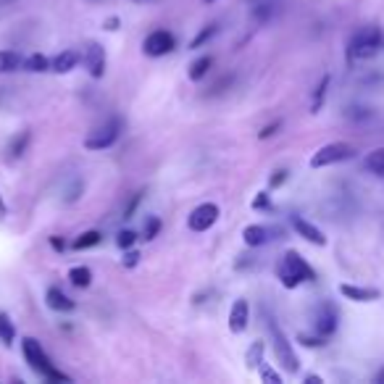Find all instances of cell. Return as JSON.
<instances>
[{
  "label": "cell",
  "instance_id": "obj_1",
  "mask_svg": "<svg viewBox=\"0 0 384 384\" xmlns=\"http://www.w3.org/2000/svg\"><path fill=\"white\" fill-rule=\"evenodd\" d=\"M21 353H24V361L29 363V368H32L37 376H42L45 382H64V384L71 382L68 374H64V371H58V368L53 366L48 353L42 350V345L34 337H24L21 340Z\"/></svg>",
  "mask_w": 384,
  "mask_h": 384
},
{
  "label": "cell",
  "instance_id": "obj_2",
  "mask_svg": "<svg viewBox=\"0 0 384 384\" xmlns=\"http://www.w3.org/2000/svg\"><path fill=\"white\" fill-rule=\"evenodd\" d=\"M277 277H279V282L287 290H295L303 282H313L316 279V271H313V266L298 251H287L282 255V261L277 264Z\"/></svg>",
  "mask_w": 384,
  "mask_h": 384
},
{
  "label": "cell",
  "instance_id": "obj_3",
  "mask_svg": "<svg viewBox=\"0 0 384 384\" xmlns=\"http://www.w3.org/2000/svg\"><path fill=\"white\" fill-rule=\"evenodd\" d=\"M384 48V32L379 27H361L348 42V61H368Z\"/></svg>",
  "mask_w": 384,
  "mask_h": 384
},
{
  "label": "cell",
  "instance_id": "obj_4",
  "mask_svg": "<svg viewBox=\"0 0 384 384\" xmlns=\"http://www.w3.org/2000/svg\"><path fill=\"white\" fill-rule=\"evenodd\" d=\"M268 332H271V348H274V355H277L279 366H282L284 371H290V374H298V371H300V358L295 355L292 342L287 340V334L279 329V324H277L274 318L268 321Z\"/></svg>",
  "mask_w": 384,
  "mask_h": 384
},
{
  "label": "cell",
  "instance_id": "obj_5",
  "mask_svg": "<svg viewBox=\"0 0 384 384\" xmlns=\"http://www.w3.org/2000/svg\"><path fill=\"white\" fill-rule=\"evenodd\" d=\"M353 155H355V148H353L350 142H329V145L318 148V151L311 155V168L334 166V164L350 161Z\"/></svg>",
  "mask_w": 384,
  "mask_h": 384
},
{
  "label": "cell",
  "instance_id": "obj_6",
  "mask_svg": "<svg viewBox=\"0 0 384 384\" xmlns=\"http://www.w3.org/2000/svg\"><path fill=\"white\" fill-rule=\"evenodd\" d=\"M118 132H121V121H118V118H111L108 124L92 129V132L84 137V148H87V151H105V148H111L118 140Z\"/></svg>",
  "mask_w": 384,
  "mask_h": 384
},
{
  "label": "cell",
  "instance_id": "obj_7",
  "mask_svg": "<svg viewBox=\"0 0 384 384\" xmlns=\"http://www.w3.org/2000/svg\"><path fill=\"white\" fill-rule=\"evenodd\" d=\"M337 324H340V313L332 303H318L316 311H313V332L321 334L324 340H329L337 332Z\"/></svg>",
  "mask_w": 384,
  "mask_h": 384
},
{
  "label": "cell",
  "instance_id": "obj_8",
  "mask_svg": "<svg viewBox=\"0 0 384 384\" xmlns=\"http://www.w3.org/2000/svg\"><path fill=\"white\" fill-rule=\"evenodd\" d=\"M177 48V37L166 29H155L151 32L145 40H142V51L145 55H151V58H161V55H166Z\"/></svg>",
  "mask_w": 384,
  "mask_h": 384
},
{
  "label": "cell",
  "instance_id": "obj_9",
  "mask_svg": "<svg viewBox=\"0 0 384 384\" xmlns=\"http://www.w3.org/2000/svg\"><path fill=\"white\" fill-rule=\"evenodd\" d=\"M216 221H218L216 203H201V205L187 216V227H190V232H208Z\"/></svg>",
  "mask_w": 384,
  "mask_h": 384
},
{
  "label": "cell",
  "instance_id": "obj_10",
  "mask_svg": "<svg viewBox=\"0 0 384 384\" xmlns=\"http://www.w3.org/2000/svg\"><path fill=\"white\" fill-rule=\"evenodd\" d=\"M82 64L90 71L92 79H103V74H105V51H103L101 42H87L84 45Z\"/></svg>",
  "mask_w": 384,
  "mask_h": 384
},
{
  "label": "cell",
  "instance_id": "obj_11",
  "mask_svg": "<svg viewBox=\"0 0 384 384\" xmlns=\"http://www.w3.org/2000/svg\"><path fill=\"white\" fill-rule=\"evenodd\" d=\"M274 234H279V229L266 227V224H251V227L242 229V240H245L248 248H261V245L274 240Z\"/></svg>",
  "mask_w": 384,
  "mask_h": 384
},
{
  "label": "cell",
  "instance_id": "obj_12",
  "mask_svg": "<svg viewBox=\"0 0 384 384\" xmlns=\"http://www.w3.org/2000/svg\"><path fill=\"white\" fill-rule=\"evenodd\" d=\"M290 224H292V229L300 234L303 240H308L311 245H318V248H324V245H327V237H324V232L318 229L316 224H311L308 218H303V216H290Z\"/></svg>",
  "mask_w": 384,
  "mask_h": 384
},
{
  "label": "cell",
  "instance_id": "obj_13",
  "mask_svg": "<svg viewBox=\"0 0 384 384\" xmlns=\"http://www.w3.org/2000/svg\"><path fill=\"white\" fill-rule=\"evenodd\" d=\"M248 324H251V305L245 298H237L229 308V329L234 334H242L248 329Z\"/></svg>",
  "mask_w": 384,
  "mask_h": 384
},
{
  "label": "cell",
  "instance_id": "obj_14",
  "mask_svg": "<svg viewBox=\"0 0 384 384\" xmlns=\"http://www.w3.org/2000/svg\"><path fill=\"white\" fill-rule=\"evenodd\" d=\"M340 295L353 303H374L382 298L376 287H358V284H340Z\"/></svg>",
  "mask_w": 384,
  "mask_h": 384
},
{
  "label": "cell",
  "instance_id": "obj_15",
  "mask_svg": "<svg viewBox=\"0 0 384 384\" xmlns=\"http://www.w3.org/2000/svg\"><path fill=\"white\" fill-rule=\"evenodd\" d=\"M45 303H48V308L55 311V313H71V311L77 308V303L71 300L61 287H51V290L45 292Z\"/></svg>",
  "mask_w": 384,
  "mask_h": 384
},
{
  "label": "cell",
  "instance_id": "obj_16",
  "mask_svg": "<svg viewBox=\"0 0 384 384\" xmlns=\"http://www.w3.org/2000/svg\"><path fill=\"white\" fill-rule=\"evenodd\" d=\"M79 61H82V53L79 51H64L51 61V71H55V74H68V71H74V68L79 66Z\"/></svg>",
  "mask_w": 384,
  "mask_h": 384
},
{
  "label": "cell",
  "instance_id": "obj_17",
  "mask_svg": "<svg viewBox=\"0 0 384 384\" xmlns=\"http://www.w3.org/2000/svg\"><path fill=\"white\" fill-rule=\"evenodd\" d=\"M211 66H214V58H211V55H201V58H195V61L190 64V68H187V77H190L192 82H201V79L208 77Z\"/></svg>",
  "mask_w": 384,
  "mask_h": 384
},
{
  "label": "cell",
  "instance_id": "obj_18",
  "mask_svg": "<svg viewBox=\"0 0 384 384\" xmlns=\"http://www.w3.org/2000/svg\"><path fill=\"white\" fill-rule=\"evenodd\" d=\"M24 66V58L16 51H0V74H14Z\"/></svg>",
  "mask_w": 384,
  "mask_h": 384
},
{
  "label": "cell",
  "instance_id": "obj_19",
  "mask_svg": "<svg viewBox=\"0 0 384 384\" xmlns=\"http://www.w3.org/2000/svg\"><path fill=\"white\" fill-rule=\"evenodd\" d=\"M363 168L371 171L374 177H382L384 179V148H376V151H371L363 158Z\"/></svg>",
  "mask_w": 384,
  "mask_h": 384
},
{
  "label": "cell",
  "instance_id": "obj_20",
  "mask_svg": "<svg viewBox=\"0 0 384 384\" xmlns=\"http://www.w3.org/2000/svg\"><path fill=\"white\" fill-rule=\"evenodd\" d=\"M68 282L74 284L77 290H87L92 284V271L87 266H71L68 268Z\"/></svg>",
  "mask_w": 384,
  "mask_h": 384
},
{
  "label": "cell",
  "instance_id": "obj_21",
  "mask_svg": "<svg viewBox=\"0 0 384 384\" xmlns=\"http://www.w3.org/2000/svg\"><path fill=\"white\" fill-rule=\"evenodd\" d=\"M24 71L29 74H42V71H51V58L42 55V53H32L29 58H24Z\"/></svg>",
  "mask_w": 384,
  "mask_h": 384
},
{
  "label": "cell",
  "instance_id": "obj_22",
  "mask_svg": "<svg viewBox=\"0 0 384 384\" xmlns=\"http://www.w3.org/2000/svg\"><path fill=\"white\" fill-rule=\"evenodd\" d=\"M103 234L98 229H90V232H82L74 242H71V248L74 251H90V248H95V245H101Z\"/></svg>",
  "mask_w": 384,
  "mask_h": 384
},
{
  "label": "cell",
  "instance_id": "obj_23",
  "mask_svg": "<svg viewBox=\"0 0 384 384\" xmlns=\"http://www.w3.org/2000/svg\"><path fill=\"white\" fill-rule=\"evenodd\" d=\"M14 340H16V327H14V321H11L8 313L0 311V342H3L5 348H11Z\"/></svg>",
  "mask_w": 384,
  "mask_h": 384
},
{
  "label": "cell",
  "instance_id": "obj_24",
  "mask_svg": "<svg viewBox=\"0 0 384 384\" xmlns=\"http://www.w3.org/2000/svg\"><path fill=\"white\" fill-rule=\"evenodd\" d=\"M264 353H266V345H264L261 340H255L251 348H248V353H245V366L261 368V363H264Z\"/></svg>",
  "mask_w": 384,
  "mask_h": 384
},
{
  "label": "cell",
  "instance_id": "obj_25",
  "mask_svg": "<svg viewBox=\"0 0 384 384\" xmlns=\"http://www.w3.org/2000/svg\"><path fill=\"white\" fill-rule=\"evenodd\" d=\"M29 140H32V132L29 129H24V132L18 134V137H14V142L8 145V158H21L24 153H27V145H29Z\"/></svg>",
  "mask_w": 384,
  "mask_h": 384
},
{
  "label": "cell",
  "instance_id": "obj_26",
  "mask_svg": "<svg viewBox=\"0 0 384 384\" xmlns=\"http://www.w3.org/2000/svg\"><path fill=\"white\" fill-rule=\"evenodd\" d=\"M216 32H218V24H208V27H203L201 32L192 37L190 48H192V51H201L203 45H208V42H211V40L216 37Z\"/></svg>",
  "mask_w": 384,
  "mask_h": 384
},
{
  "label": "cell",
  "instance_id": "obj_27",
  "mask_svg": "<svg viewBox=\"0 0 384 384\" xmlns=\"http://www.w3.org/2000/svg\"><path fill=\"white\" fill-rule=\"evenodd\" d=\"M161 232V218L158 216H145V224H142V237L140 240H145V242H153L155 237Z\"/></svg>",
  "mask_w": 384,
  "mask_h": 384
},
{
  "label": "cell",
  "instance_id": "obj_28",
  "mask_svg": "<svg viewBox=\"0 0 384 384\" xmlns=\"http://www.w3.org/2000/svg\"><path fill=\"white\" fill-rule=\"evenodd\" d=\"M329 82H332V77L327 74L321 82H318V87H316V92H313V103H311V111L313 114H318V108L324 105V101H327V90H329Z\"/></svg>",
  "mask_w": 384,
  "mask_h": 384
},
{
  "label": "cell",
  "instance_id": "obj_29",
  "mask_svg": "<svg viewBox=\"0 0 384 384\" xmlns=\"http://www.w3.org/2000/svg\"><path fill=\"white\" fill-rule=\"evenodd\" d=\"M137 240H140V237H137L132 229H121V232H118V237H116V245L121 248V251H129Z\"/></svg>",
  "mask_w": 384,
  "mask_h": 384
},
{
  "label": "cell",
  "instance_id": "obj_30",
  "mask_svg": "<svg viewBox=\"0 0 384 384\" xmlns=\"http://www.w3.org/2000/svg\"><path fill=\"white\" fill-rule=\"evenodd\" d=\"M298 342H300L303 348H321V345H327V340L321 337V334H298Z\"/></svg>",
  "mask_w": 384,
  "mask_h": 384
},
{
  "label": "cell",
  "instance_id": "obj_31",
  "mask_svg": "<svg viewBox=\"0 0 384 384\" xmlns=\"http://www.w3.org/2000/svg\"><path fill=\"white\" fill-rule=\"evenodd\" d=\"M261 379H264L266 384H282V376L268 366V363H261Z\"/></svg>",
  "mask_w": 384,
  "mask_h": 384
},
{
  "label": "cell",
  "instance_id": "obj_32",
  "mask_svg": "<svg viewBox=\"0 0 384 384\" xmlns=\"http://www.w3.org/2000/svg\"><path fill=\"white\" fill-rule=\"evenodd\" d=\"M140 258H142V255H140V251H132V248H129V251H124L121 266H124V268H134L137 264H140Z\"/></svg>",
  "mask_w": 384,
  "mask_h": 384
},
{
  "label": "cell",
  "instance_id": "obj_33",
  "mask_svg": "<svg viewBox=\"0 0 384 384\" xmlns=\"http://www.w3.org/2000/svg\"><path fill=\"white\" fill-rule=\"evenodd\" d=\"M287 177H290V171L287 168H279V171H274V177L268 179V190H277V187H282L287 182Z\"/></svg>",
  "mask_w": 384,
  "mask_h": 384
},
{
  "label": "cell",
  "instance_id": "obj_34",
  "mask_svg": "<svg viewBox=\"0 0 384 384\" xmlns=\"http://www.w3.org/2000/svg\"><path fill=\"white\" fill-rule=\"evenodd\" d=\"M253 208L255 211H271V195L268 192H258V198L253 201Z\"/></svg>",
  "mask_w": 384,
  "mask_h": 384
},
{
  "label": "cell",
  "instance_id": "obj_35",
  "mask_svg": "<svg viewBox=\"0 0 384 384\" xmlns=\"http://www.w3.org/2000/svg\"><path fill=\"white\" fill-rule=\"evenodd\" d=\"M253 16L258 18V21H266V18L271 16V5H268V3H258V5L253 8Z\"/></svg>",
  "mask_w": 384,
  "mask_h": 384
},
{
  "label": "cell",
  "instance_id": "obj_36",
  "mask_svg": "<svg viewBox=\"0 0 384 384\" xmlns=\"http://www.w3.org/2000/svg\"><path fill=\"white\" fill-rule=\"evenodd\" d=\"M279 127H282V121L277 118V121H271V124H266V127H264V129L258 132V137H261V140H268V137H274V134H277V129H279Z\"/></svg>",
  "mask_w": 384,
  "mask_h": 384
},
{
  "label": "cell",
  "instance_id": "obj_37",
  "mask_svg": "<svg viewBox=\"0 0 384 384\" xmlns=\"http://www.w3.org/2000/svg\"><path fill=\"white\" fill-rule=\"evenodd\" d=\"M142 201V192H134V198L129 201V205L124 208V218H132V214H134V208H137V203Z\"/></svg>",
  "mask_w": 384,
  "mask_h": 384
},
{
  "label": "cell",
  "instance_id": "obj_38",
  "mask_svg": "<svg viewBox=\"0 0 384 384\" xmlns=\"http://www.w3.org/2000/svg\"><path fill=\"white\" fill-rule=\"evenodd\" d=\"M51 248L55 253H64V251H66V242H64L61 237H55V234H53V237H51Z\"/></svg>",
  "mask_w": 384,
  "mask_h": 384
},
{
  "label": "cell",
  "instance_id": "obj_39",
  "mask_svg": "<svg viewBox=\"0 0 384 384\" xmlns=\"http://www.w3.org/2000/svg\"><path fill=\"white\" fill-rule=\"evenodd\" d=\"M118 24H121V21H118V16H111L108 21H105V24H103V29H108V32H116Z\"/></svg>",
  "mask_w": 384,
  "mask_h": 384
},
{
  "label": "cell",
  "instance_id": "obj_40",
  "mask_svg": "<svg viewBox=\"0 0 384 384\" xmlns=\"http://www.w3.org/2000/svg\"><path fill=\"white\" fill-rule=\"evenodd\" d=\"M8 216V205H5V201H3V195H0V221Z\"/></svg>",
  "mask_w": 384,
  "mask_h": 384
},
{
  "label": "cell",
  "instance_id": "obj_41",
  "mask_svg": "<svg viewBox=\"0 0 384 384\" xmlns=\"http://www.w3.org/2000/svg\"><path fill=\"white\" fill-rule=\"evenodd\" d=\"M305 384H321V376H316V374H308V376H305Z\"/></svg>",
  "mask_w": 384,
  "mask_h": 384
},
{
  "label": "cell",
  "instance_id": "obj_42",
  "mask_svg": "<svg viewBox=\"0 0 384 384\" xmlns=\"http://www.w3.org/2000/svg\"><path fill=\"white\" fill-rule=\"evenodd\" d=\"M374 382H376V384H384V368L379 371V374H376V376H374Z\"/></svg>",
  "mask_w": 384,
  "mask_h": 384
},
{
  "label": "cell",
  "instance_id": "obj_43",
  "mask_svg": "<svg viewBox=\"0 0 384 384\" xmlns=\"http://www.w3.org/2000/svg\"><path fill=\"white\" fill-rule=\"evenodd\" d=\"M132 3H148V0H132Z\"/></svg>",
  "mask_w": 384,
  "mask_h": 384
},
{
  "label": "cell",
  "instance_id": "obj_44",
  "mask_svg": "<svg viewBox=\"0 0 384 384\" xmlns=\"http://www.w3.org/2000/svg\"><path fill=\"white\" fill-rule=\"evenodd\" d=\"M205 3H214V0H205Z\"/></svg>",
  "mask_w": 384,
  "mask_h": 384
}]
</instances>
